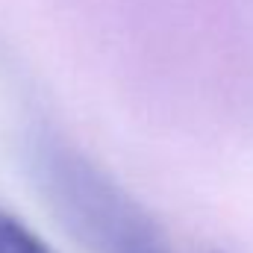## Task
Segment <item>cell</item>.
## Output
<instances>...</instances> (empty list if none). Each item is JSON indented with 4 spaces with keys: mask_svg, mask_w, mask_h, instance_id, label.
<instances>
[{
    "mask_svg": "<svg viewBox=\"0 0 253 253\" xmlns=\"http://www.w3.org/2000/svg\"><path fill=\"white\" fill-rule=\"evenodd\" d=\"M33 171L65 227L91 253H174L144 209L74 147L42 138Z\"/></svg>",
    "mask_w": 253,
    "mask_h": 253,
    "instance_id": "obj_1",
    "label": "cell"
},
{
    "mask_svg": "<svg viewBox=\"0 0 253 253\" xmlns=\"http://www.w3.org/2000/svg\"><path fill=\"white\" fill-rule=\"evenodd\" d=\"M0 253H53L27 224L0 209Z\"/></svg>",
    "mask_w": 253,
    "mask_h": 253,
    "instance_id": "obj_2",
    "label": "cell"
}]
</instances>
